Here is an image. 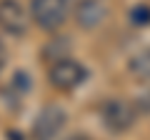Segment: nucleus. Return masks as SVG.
Instances as JSON below:
<instances>
[{
    "label": "nucleus",
    "instance_id": "1",
    "mask_svg": "<svg viewBox=\"0 0 150 140\" xmlns=\"http://www.w3.org/2000/svg\"><path fill=\"white\" fill-rule=\"evenodd\" d=\"M88 78V68L83 63H78V60L73 58H58L50 63L48 68V80L50 85L55 88V90H63V93H70L75 90V88H80L83 83H85Z\"/></svg>",
    "mask_w": 150,
    "mask_h": 140
},
{
    "label": "nucleus",
    "instance_id": "2",
    "mask_svg": "<svg viewBox=\"0 0 150 140\" xmlns=\"http://www.w3.org/2000/svg\"><path fill=\"white\" fill-rule=\"evenodd\" d=\"M100 120L110 133H125L138 120V105L128 98H110L100 110Z\"/></svg>",
    "mask_w": 150,
    "mask_h": 140
},
{
    "label": "nucleus",
    "instance_id": "3",
    "mask_svg": "<svg viewBox=\"0 0 150 140\" xmlns=\"http://www.w3.org/2000/svg\"><path fill=\"white\" fill-rule=\"evenodd\" d=\"M30 18L43 30H58L68 20V0H30Z\"/></svg>",
    "mask_w": 150,
    "mask_h": 140
},
{
    "label": "nucleus",
    "instance_id": "4",
    "mask_svg": "<svg viewBox=\"0 0 150 140\" xmlns=\"http://www.w3.org/2000/svg\"><path fill=\"white\" fill-rule=\"evenodd\" d=\"M68 123V115L60 105H45L33 120V140H55Z\"/></svg>",
    "mask_w": 150,
    "mask_h": 140
},
{
    "label": "nucleus",
    "instance_id": "5",
    "mask_svg": "<svg viewBox=\"0 0 150 140\" xmlns=\"http://www.w3.org/2000/svg\"><path fill=\"white\" fill-rule=\"evenodd\" d=\"M0 30L8 35H25L28 30V13L18 0H0Z\"/></svg>",
    "mask_w": 150,
    "mask_h": 140
},
{
    "label": "nucleus",
    "instance_id": "6",
    "mask_svg": "<svg viewBox=\"0 0 150 140\" xmlns=\"http://www.w3.org/2000/svg\"><path fill=\"white\" fill-rule=\"evenodd\" d=\"M75 23L83 30H95L98 25H103L108 18V8L103 5L100 0H80L75 5Z\"/></svg>",
    "mask_w": 150,
    "mask_h": 140
},
{
    "label": "nucleus",
    "instance_id": "7",
    "mask_svg": "<svg viewBox=\"0 0 150 140\" xmlns=\"http://www.w3.org/2000/svg\"><path fill=\"white\" fill-rule=\"evenodd\" d=\"M128 70H130V75H133L135 80L150 83V48L135 53L133 58H130V63H128Z\"/></svg>",
    "mask_w": 150,
    "mask_h": 140
},
{
    "label": "nucleus",
    "instance_id": "8",
    "mask_svg": "<svg viewBox=\"0 0 150 140\" xmlns=\"http://www.w3.org/2000/svg\"><path fill=\"white\" fill-rule=\"evenodd\" d=\"M28 90H30V75H28V73H15L13 80H10V93H15V98L23 100V95H25Z\"/></svg>",
    "mask_w": 150,
    "mask_h": 140
},
{
    "label": "nucleus",
    "instance_id": "9",
    "mask_svg": "<svg viewBox=\"0 0 150 140\" xmlns=\"http://www.w3.org/2000/svg\"><path fill=\"white\" fill-rule=\"evenodd\" d=\"M68 50H70V43H68V40H63V45H60V40L55 38L53 43L45 48V58L53 63V60H58V58H65V55H68Z\"/></svg>",
    "mask_w": 150,
    "mask_h": 140
},
{
    "label": "nucleus",
    "instance_id": "10",
    "mask_svg": "<svg viewBox=\"0 0 150 140\" xmlns=\"http://www.w3.org/2000/svg\"><path fill=\"white\" fill-rule=\"evenodd\" d=\"M133 25H150V5H138L130 13Z\"/></svg>",
    "mask_w": 150,
    "mask_h": 140
},
{
    "label": "nucleus",
    "instance_id": "11",
    "mask_svg": "<svg viewBox=\"0 0 150 140\" xmlns=\"http://www.w3.org/2000/svg\"><path fill=\"white\" fill-rule=\"evenodd\" d=\"M138 110H140V113H150V93L140 98V105H138Z\"/></svg>",
    "mask_w": 150,
    "mask_h": 140
},
{
    "label": "nucleus",
    "instance_id": "12",
    "mask_svg": "<svg viewBox=\"0 0 150 140\" xmlns=\"http://www.w3.org/2000/svg\"><path fill=\"white\" fill-rule=\"evenodd\" d=\"M5 68V45L0 43V70Z\"/></svg>",
    "mask_w": 150,
    "mask_h": 140
},
{
    "label": "nucleus",
    "instance_id": "13",
    "mask_svg": "<svg viewBox=\"0 0 150 140\" xmlns=\"http://www.w3.org/2000/svg\"><path fill=\"white\" fill-rule=\"evenodd\" d=\"M65 140H90V138L83 135V133H75V135H70V138H65Z\"/></svg>",
    "mask_w": 150,
    "mask_h": 140
},
{
    "label": "nucleus",
    "instance_id": "14",
    "mask_svg": "<svg viewBox=\"0 0 150 140\" xmlns=\"http://www.w3.org/2000/svg\"><path fill=\"white\" fill-rule=\"evenodd\" d=\"M10 140H28L25 135H20V133H10Z\"/></svg>",
    "mask_w": 150,
    "mask_h": 140
}]
</instances>
